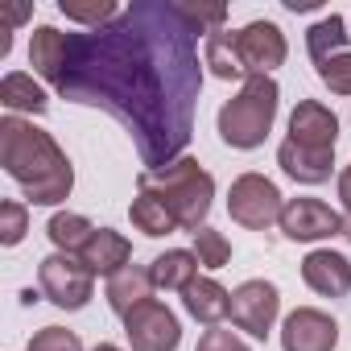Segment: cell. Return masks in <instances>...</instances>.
<instances>
[{"mask_svg": "<svg viewBox=\"0 0 351 351\" xmlns=\"http://www.w3.org/2000/svg\"><path fill=\"white\" fill-rule=\"evenodd\" d=\"M29 66L62 99L116 116L136 141L145 173L186 157L203 91V54L178 0H132L112 25L87 34L38 25Z\"/></svg>", "mask_w": 351, "mask_h": 351, "instance_id": "6da1fadb", "label": "cell"}, {"mask_svg": "<svg viewBox=\"0 0 351 351\" xmlns=\"http://www.w3.org/2000/svg\"><path fill=\"white\" fill-rule=\"evenodd\" d=\"M0 165L21 186L29 207H58L75 191L71 157L34 120H21V116L0 120Z\"/></svg>", "mask_w": 351, "mask_h": 351, "instance_id": "7a4b0ae2", "label": "cell"}, {"mask_svg": "<svg viewBox=\"0 0 351 351\" xmlns=\"http://www.w3.org/2000/svg\"><path fill=\"white\" fill-rule=\"evenodd\" d=\"M277 108H281V87H277L273 75L244 79V87L219 108V120H215L223 145H232V149H261L265 136L273 132Z\"/></svg>", "mask_w": 351, "mask_h": 351, "instance_id": "3957f363", "label": "cell"}, {"mask_svg": "<svg viewBox=\"0 0 351 351\" xmlns=\"http://www.w3.org/2000/svg\"><path fill=\"white\" fill-rule=\"evenodd\" d=\"M149 186L161 191V199L169 203L173 219H178L182 232H199L207 228V215H211V199H215V178L195 161V157H178L173 165L157 169V173H145Z\"/></svg>", "mask_w": 351, "mask_h": 351, "instance_id": "277c9868", "label": "cell"}, {"mask_svg": "<svg viewBox=\"0 0 351 351\" xmlns=\"http://www.w3.org/2000/svg\"><path fill=\"white\" fill-rule=\"evenodd\" d=\"M281 211H285V199H281L277 182L265 178V173H240L228 191V215L248 232L273 228L281 219Z\"/></svg>", "mask_w": 351, "mask_h": 351, "instance_id": "5b68a950", "label": "cell"}, {"mask_svg": "<svg viewBox=\"0 0 351 351\" xmlns=\"http://www.w3.org/2000/svg\"><path fill=\"white\" fill-rule=\"evenodd\" d=\"M38 289L46 302H54L58 310H83L95 293V273L66 252H50L38 265Z\"/></svg>", "mask_w": 351, "mask_h": 351, "instance_id": "8992f818", "label": "cell"}, {"mask_svg": "<svg viewBox=\"0 0 351 351\" xmlns=\"http://www.w3.org/2000/svg\"><path fill=\"white\" fill-rule=\"evenodd\" d=\"M124 339L132 351H178L182 343V322L165 302L149 298L132 314H124Z\"/></svg>", "mask_w": 351, "mask_h": 351, "instance_id": "52a82bcc", "label": "cell"}, {"mask_svg": "<svg viewBox=\"0 0 351 351\" xmlns=\"http://www.w3.org/2000/svg\"><path fill=\"white\" fill-rule=\"evenodd\" d=\"M277 314H281V293L265 277H252L232 293V322H236V330H244L252 339H269Z\"/></svg>", "mask_w": 351, "mask_h": 351, "instance_id": "ba28073f", "label": "cell"}, {"mask_svg": "<svg viewBox=\"0 0 351 351\" xmlns=\"http://www.w3.org/2000/svg\"><path fill=\"white\" fill-rule=\"evenodd\" d=\"M277 228L293 244H314V240L343 236V215L330 211V203H322V199H289Z\"/></svg>", "mask_w": 351, "mask_h": 351, "instance_id": "9c48e42d", "label": "cell"}, {"mask_svg": "<svg viewBox=\"0 0 351 351\" xmlns=\"http://www.w3.org/2000/svg\"><path fill=\"white\" fill-rule=\"evenodd\" d=\"M236 50H240V62H244L248 79L252 75H273L289 54L285 34H281L277 21H248L244 29H236Z\"/></svg>", "mask_w": 351, "mask_h": 351, "instance_id": "30bf717a", "label": "cell"}, {"mask_svg": "<svg viewBox=\"0 0 351 351\" xmlns=\"http://www.w3.org/2000/svg\"><path fill=\"white\" fill-rule=\"evenodd\" d=\"M281 347L285 351H335L339 347V322L318 306H298L281 322Z\"/></svg>", "mask_w": 351, "mask_h": 351, "instance_id": "8fae6325", "label": "cell"}, {"mask_svg": "<svg viewBox=\"0 0 351 351\" xmlns=\"http://www.w3.org/2000/svg\"><path fill=\"white\" fill-rule=\"evenodd\" d=\"M285 141H293L302 149L335 153V145H339V116L326 104H318V99H302L289 112V136Z\"/></svg>", "mask_w": 351, "mask_h": 351, "instance_id": "7c38bea8", "label": "cell"}, {"mask_svg": "<svg viewBox=\"0 0 351 351\" xmlns=\"http://www.w3.org/2000/svg\"><path fill=\"white\" fill-rule=\"evenodd\" d=\"M302 281L318 298H347L351 293V261L335 248H314L302 261Z\"/></svg>", "mask_w": 351, "mask_h": 351, "instance_id": "4fadbf2b", "label": "cell"}, {"mask_svg": "<svg viewBox=\"0 0 351 351\" xmlns=\"http://www.w3.org/2000/svg\"><path fill=\"white\" fill-rule=\"evenodd\" d=\"M128 219H132L136 232H145V236H153V240H157V236H169V232H182L178 219H173V211H169V203L161 199V191L149 186L145 173L136 178V199L128 203Z\"/></svg>", "mask_w": 351, "mask_h": 351, "instance_id": "5bb4252c", "label": "cell"}, {"mask_svg": "<svg viewBox=\"0 0 351 351\" xmlns=\"http://www.w3.org/2000/svg\"><path fill=\"white\" fill-rule=\"evenodd\" d=\"M277 165L285 169V178H293V182H302V186H322V182H330L335 153L302 149V145H293V141H281V145H277Z\"/></svg>", "mask_w": 351, "mask_h": 351, "instance_id": "9a60e30c", "label": "cell"}, {"mask_svg": "<svg viewBox=\"0 0 351 351\" xmlns=\"http://www.w3.org/2000/svg\"><path fill=\"white\" fill-rule=\"evenodd\" d=\"M182 306L195 322L203 326H219L223 318H232V293L215 281V277H199L182 289Z\"/></svg>", "mask_w": 351, "mask_h": 351, "instance_id": "2e32d148", "label": "cell"}, {"mask_svg": "<svg viewBox=\"0 0 351 351\" xmlns=\"http://www.w3.org/2000/svg\"><path fill=\"white\" fill-rule=\"evenodd\" d=\"M79 261H83L95 277H116L120 269H128L132 244H128V236H120V232H112V228H95V236H91V244L83 248Z\"/></svg>", "mask_w": 351, "mask_h": 351, "instance_id": "e0dca14e", "label": "cell"}, {"mask_svg": "<svg viewBox=\"0 0 351 351\" xmlns=\"http://www.w3.org/2000/svg\"><path fill=\"white\" fill-rule=\"evenodd\" d=\"M199 256L191 248H165L161 256H153L149 265V277H153V289H186L191 281H199Z\"/></svg>", "mask_w": 351, "mask_h": 351, "instance_id": "ac0fdd59", "label": "cell"}, {"mask_svg": "<svg viewBox=\"0 0 351 351\" xmlns=\"http://www.w3.org/2000/svg\"><path fill=\"white\" fill-rule=\"evenodd\" d=\"M108 306H112V314H132L141 302H149L153 298V277H149V269H136V265H128V269H120L116 277H108Z\"/></svg>", "mask_w": 351, "mask_h": 351, "instance_id": "d6986e66", "label": "cell"}, {"mask_svg": "<svg viewBox=\"0 0 351 351\" xmlns=\"http://www.w3.org/2000/svg\"><path fill=\"white\" fill-rule=\"evenodd\" d=\"M347 42H351V34H347V21H343L339 13H326L322 21H314V25L306 29V50H310L314 66H322V62L347 54Z\"/></svg>", "mask_w": 351, "mask_h": 351, "instance_id": "ffe728a7", "label": "cell"}, {"mask_svg": "<svg viewBox=\"0 0 351 351\" xmlns=\"http://www.w3.org/2000/svg\"><path fill=\"white\" fill-rule=\"evenodd\" d=\"M46 236H50L54 252L83 256V248H87L91 236H95V223H91L87 215H75V211H54L50 223H46Z\"/></svg>", "mask_w": 351, "mask_h": 351, "instance_id": "44dd1931", "label": "cell"}, {"mask_svg": "<svg viewBox=\"0 0 351 351\" xmlns=\"http://www.w3.org/2000/svg\"><path fill=\"white\" fill-rule=\"evenodd\" d=\"M0 104L9 108V116H17V112L42 116V112L50 108V95L42 91V83H34V75H21V71H13V75H5V79H0Z\"/></svg>", "mask_w": 351, "mask_h": 351, "instance_id": "7402d4cb", "label": "cell"}, {"mask_svg": "<svg viewBox=\"0 0 351 351\" xmlns=\"http://www.w3.org/2000/svg\"><path fill=\"white\" fill-rule=\"evenodd\" d=\"M203 66H207L215 79H223V83H232V79H248L232 29H219V34H211V38L203 42Z\"/></svg>", "mask_w": 351, "mask_h": 351, "instance_id": "603a6c76", "label": "cell"}, {"mask_svg": "<svg viewBox=\"0 0 351 351\" xmlns=\"http://www.w3.org/2000/svg\"><path fill=\"white\" fill-rule=\"evenodd\" d=\"M58 13L75 25H87V29H104L112 25L124 9L112 5V0H58Z\"/></svg>", "mask_w": 351, "mask_h": 351, "instance_id": "cb8c5ba5", "label": "cell"}, {"mask_svg": "<svg viewBox=\"0 0 351 351\" xmlns=\"http://www.w3.org/2000/svg\"><path fill=\"white\" fill-rule=\"evenodd\" d=\"M191 252L199 256V265H203V269H223V265L232 261V244H228V236H223V232H215L211 223L195 232V248H191Z\"/></svg>", "mask_w": 351, "mask_h": 351, "instance_id": "d4e9b609", "label": "cell"}, {"mask_svg": "<svg viewBox=\"0 0 351 351\" xmlns=\"http://www.w3.org/2000/svg\"><path fill=\"white\" fill-rule=\"evenodd\" d=\"M29 232V203L21 199H5L0 203V244L5 248H17Z\"/></svg>", "mask_w": 351, "mask_h": 351, "instance_id": "484cf974", "label": "cell"}, {"mask_svg": "<svg viewBox=\"0 0 351 351\" xmlns=\"http://www.w3.org/2000/svg\"><path fill=\"white\" fill-rule=\"evenodd\" d=\"M25 351H83V343H79V335L66 330V326H42V330L25 343Z\"/></svg>", "mask_w": 351, "mask_h": 351, "instance_id": "4316f807", "label": "cell"}, {"mask_svg": "<svg viewBox=\"0 0 351 351\" xmlns=\"http://www.w3.org/2000/svg\"><path fill=\"white\" fill-rule=\"evenodd\" d=\"M318 79L330 87V95H351V50L339 54V58H330V62H322Z\"/></svg>", "mask_w": 351, "mask_h": 351, "instance_id": "83f0119b", "label": "cell"}, {"mask_svg": "<svg viewBox=\"0 0 351 351\" xmlns=\"http://www.w3.org/2000/svg\"><path fill=\"white\" fill-rule=\"evenodd\" d=\"M195 351H252L236 330H219V326H211V330H203V339H199V347Z\"/></svg>", "mask_w": 351, "mask_h": 351, "instance_id": "f1b7e54d", "label": "cell"}, {"mask_svg": "<svg viewBox=\"0 0 351 351\" xmlns=\"http://www.w3.org/2000/svg\"><path fill=\"white\" fill-rule=\"evenodd\" d=\"M339 203L351 215V165H343V173H339Z\"/></svg>", "mask_w": 351, "mask_h": 351, "instance_id": "f546056e", "label": "cell"}, {"mask_svg": "<svg viewBox=\"0 0 351 351\" xmlns=\"http://www.w3.org/2000/svg\"><path fill=\"white\" fill-rule=\"evenodd\" d=\"M21 302H25V306H38V302H42V289H21Z\"/></svg>", "mask_w": 351, "mask_h": 351, "instance_id": "4dcf8cb0", "label": "cell"}, {"mask_svg": "<svg viewBox=\"0 0 351 351\" xmlns=\"http://www.w3.org/2000/svg\"><path fill=\"white\" fill-rule=\"evenodd\" d=\"M343 240H351V215H343Z\"/></svg>", "mask_w": 351, "mask_h": 351, "instance_id": "1f68e13d", "label": "cell"}, {"mask_svg": "<svg viewBox=\"0 0 351 351\" xmlns=\"http://www.w3.org/2000/svg\"><path fill=\"white\" fill-rule=\"evenodd\" d=\"M91 351H124V347H116V343H99V347H91Z\"/></svg>", "mask_w": 351, "mask_h": 351, "instance_id": "d6a6232c", "label": "cell"}]
</instances>
